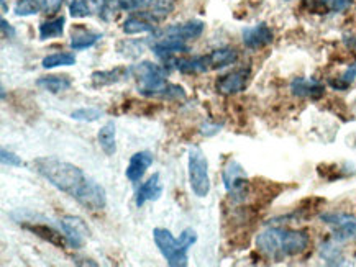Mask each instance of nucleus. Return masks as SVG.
<instances>
[{
  "mask_svg": "<svg viewBox=\"0 0 356 267\" xmlns=\"http://www.w3.org/2000/svg\"><path fill=\"white\" fill-rule=\"evenodd\" d=\"M33 169L44 180H48L54 189L72 197L77 203L84 197L90 182H92V179L88 178L81 167L71 164L67 161L58 160V157H36L33 161Z\"/></svg>",
  "mask_w": 356,
  "mask_h": 267,
  "instance_id": "nucleus-1",
  "label": "nucleus"
},
{
  "mask_svg": "<svg viewBox=\"0 0 356 267\" xmlns=\"http://www.w3.org/2000/svg\"><path fill=\"white\" fill-rule=\"evenodd\" d=\"M310 236L305 230L269 226L257 236V248L264 257L271 261H282L284 257H296L309 250Z\"/></svg>",
  "mask_w": 356,
  "mask_h": 267,
  "instance_id": "nucleus-2",
  "label": "nucleus"
},
{
  "mask_svg": "<svg viewBox=\"0 0 356 267\" xmlns=\"http://www.w3.org/2000/svg\"><path fill=\"white\" fill-rule=\"evenodd\" d=\"M187 174H189L191 190L195 197L205 198L211 193L209 160L197 144H193L187 149Z\"/></svg>",
  "mask_w": 356,
  "mask_h": 267,
  "instance_id": "nucleus-3",
  "label": "nucleus"
},
{
  "mask_svg": "<svg viewBox=\"0 0 356 267\" xmlns=\"http://www.w3.org/2000/svg\"><path fill=\"white\" fill-rule=\"evenodd\" d=\"M168 66L152 61H141L130 66V76L140 83V94L152 98V95L168 80Z\"/></svg>",
  "mask_w": 356,
  "mask_h": 267,
  "instance_id": "nucleus-4",
  "label": "nucleus"
},
{
  "mask_svg": "<svg viewBox=\"0 0 356 267\" xmlns=\"http://www.w3.org/2000/svg\"><path fill=\"white\" fill-rule=\"evenodd\" d=\"M153 239L158 251L171 267H186L189 264V248H186L179 238H176L170 230L154 228Z\"/></svg>",
  "mask_w": 356,
  "mask_h": 267,
  "instance_id": "nucleus-5",
  "label": "nucleus"
},
{
  "mask_svg": "<svg viewBox=\"0 0 356 267\" xmlns=\"http://www.w3.org/2000/svg\"><path fill=\"white\" fill-rule=\"evenodd\" d=\"M223 187L235 203L245 202L251 193V185L245 167L236 160H230L222 171Z\"/></svg>",
  "mask_w": 356,
  "mask_h": 267,
  "instance_id": "nucleus-6",
  "label": "nucleus"
},
{
  "mask_svg": "<svg viewBox=\"0 0 356 267\" xmlns=\"http://www.w3.org/2000/svg\"><path fill=\"white\" fill-rule=\"evenodd\" d=\"M322 223L332 228V238L340 243H348L356 239V216L346 212H323L318 215Z\"/></svg>",
  "mask_w": 356,
  "mask_h": 267,
  "instance_id": "nucleus-7",
  "label": "nucleus"
},
{
  "mask_svg": "<svg viewBox=\"0 0 356 267\" xmlns=\"http://www.w3.org/2000/svg\"><path fill=\"white\" fill-rule=\"evenodd\" d=\"M251 79L250 67H238V69L227 72L216 80V90L220 95L232 97V95L245 92Z\"/></svg>",
  "mask_w": 356,
  "mask_h": 267,
  "instance_id": "nucleus-8",
  "label": "nucleus"
},
{
  "mask_svg": "<svg viewBox=\"0 0 356 267\" xmlns=\"http://www.w3.org/2000/svg\"><path fill=\"white\" fill-rule=\"evenodd\" d=\"M241 40H243L246 49L259 51V49H264L275 42V31L268 24L261 21V24L253 26H245L243 31H241Z\"/></svg>",
  "mask_w": 356,
  "mask_h": 267,
  "instance_id": "nucleus-9",
  "label": "nucleus"
},
{
  "mask_svg": "<svg viewBox=\"0 0 356 267\" xmlns=\"http://www.w3.org/2000/svg\"><path fill=\"white\" fill-rule=\"evenodd\" d=\"M59 223H61L63 232H65L67 241H70V248L72 250H79L84 246L90 236V230L81 216L65 215Z\"/></svg>",
  "mask_w": 356,
  "mask_h": 267,
  "instance_id": "nucleus-10",
  "label": "nucleus"
},
{
  "mask_svg": "<svg viewBox=\"0 0 356 267\" xmlns=\"http://www.w3.org/2000/svg\"><path fill=\"white\" fill-rule=\"evenodd\" d=\"M291 94L304 101H321L325 95V84L314 78H294L291 80Z\"/></svg>",
  "mask_w": 356,
  "mask_h": 267,
  "instance_id": "nucleus-11",
  "label": "nucleus"
},
{
  "mask_svg": "<svg viewBox=\"0 0 356 267\" xmlns=\"http://www.w3.org/2000/svg\"><path fill=\"white\" fill-rule=\"evenodd\" d=\"M152 51L159 61H163L164 64L170 66V62L175 60L176 54H186L189 53L191 49L186 44V42L177 40L175 36H161V40L152 46Z\"/></svg>",
  "mask_w": 356,
  "mask_h": 267,
  "instance_id": "nucleus-12",
  "label": "nucleus"
},
{
  "mask_svg": "<svg viewBox=\"0 0 356 267\" xmlns=\"http://www.w3.org/2000/svg\"><path fill=\"white\" fill-rule=\"evenodd\" d=\"M205 30V24L202 20H189L184 21V24H176L164 28L161 36H175L177 40H182V42H194V40H199L202 36Z\"/></svg>",
  "mask_w": 356,
  "mask_h": 267,
  "instance_id": "nucleus-13",
  "label": "nucleus"
},
{
  "mask_svg": "<svg viewBox=\"0 0 356 267\" xmlns=\"http://www.w3.org/2000/svg\"><path fill=\"white\" fill-rule=\"evenodd\" d=\"M163 190H164V185H163L161 175H159V173H154L152 178L146 180V182L141 184L138 190H136L135 205L141 208L145 203L159 200L163 196Z\"/></svg>",
  "mask_w": 356,
  "mask_h": 267,
  "instance_id": "nucleus-14",
  "label": "nucleus"
},
{
  "mask_svg": "<svg viewBox=\"0 0 356 267\" xmlns=\"http://www.w3.org/2000/svg\"><path fill=\"white\" fill-rule=\"evenodd\" d=\"M170 64L175 66L176 71H179L184 76H199L204 72L211 71V62H209L207 54H199V56H186L176 58Z\"/></svg>",
  "mask_w": 356,
  "mask_h": 267,
  "instance_id": "nucleus-15",
  "label": "nucleus"
},
{
  "mask_svg": "<svg viewBox=\"0 0 356 267\" xmlns=\"http://www.w3.org/2000/svg\"><path fill=\"white\" fill-rule=\"evenodd\" d=\"M153 161H154V156L152 151L135 153V155L130 157L129 166H127V169H125L127 179L134 184L140 182V180L143 179L146 171L149 169V166L153 164Z\"/></svg>",
  "mask_w": 356,
  "mask_h": 267,
  "instance_id": "nucleus-16",
  "label": "nucleus"
},
{
  "mask_svg": "<svg viewBox=\"0 0 356 267\" xmlns=\"http://www.w3.org/2000/svg\"><path fill=\"white\" fill-rule=\"evenodd\" d=\"M25 230H29L30 233H33L35 236H38L41 239H44V241H48L49 244H53V246L56 248H61V250H66V248H70V241H67L65 232H58V230H54L53 226L49 225H44V223H30V225H24Z\"/></svg>",
  "mask_w": 356,
  "mask_h": 267,
  "instance_id": "nucleus-17",
  "label": "nucleus"
},
{
  "mask_svg": "<svg viewBox=\"0 0 356 267\" xmlns=\"http://www.w3.org/2000/svg\"><path fill=\"white\" fill-rule=\"evenodd\" d=\"M127 78H131L130 76V67H113V69L107 71H94L90 74V83H92L94 87H108V85L118 84Z\"/></svg>",
  "mask_w": 356,
  "mask_h": 267,
  "instance_id": "nucleus-18",
  "label": "nucleus"
},
{
  "mask_svg": "<svg viewBox=\"0 0 356 267\" xmlns=\"http://www.w3.org/2000/svg\"><path fill=\"white\" fill-rule=\"evenodd\" d=\"M122 31L125 35H143V33H154L156 31V25L154 21L145 17L143 13L138 12V15H129L125 21L122 24Z\"/></svg>",
  "mask_w": 356,
  "mask_h": 267,
  "instance_id": "nucleus-19",
  "label": "nucleus"
},
{
  "mask_svg": "<svg viewBox=\"0 0 356 267\" xmlns=\"http://www.w3.org/2000/svg\"><path fill=\"white\" fill-rule=\"evenodd\" d=\"M318 255H321L322 261L327 266H343L345 264V255L341 250L340 241L335 238L325 239L321 246H318Z\"/></svg>",
  "mask_w": 356,
  "mask_h": 267,
  "instance_id": "nucleus-20",
  "label": "nucleus"
},
{
  "mask_svg": "<svg viewBox=\"0 0 356 267\" xmlns=\"http://www.w3.org/2000/svg\"><path fill=\"white\" fill-rule=\"evenodd\" d=\"M100 40H102V33H97V31H90L86 28H77L76 31H72L70 46L72 51H84V49L95 46Z\"/></svg>",
  "mask_w": 356,
  "mask_h": 267,
  "instance_id": "nucleus-21",
  "label": "nucleus"
},
{
  "mask_svg": "<svg viewBox=\"0 0 356 267\" xmlns=\"http://www.w3.org/2000/svg\"><path fill=\"white\" fill-rule=\"evenodd\" d=\"M209 62H211V69H222V67L232 66L238 61V51L232 46H222L212 49L207 54Z\"/></svg>",
  "mask_w": 356,
  "mask_h": 267,
  "instance_id": "nucleus-22",
  "label": "nucleus"
},
{
  "mask_svg": "<svg viewBox=\"0 0 356 267\" xmlns=\"http://www.w3.org/2000/svg\"><path fill=\"white\" fill-rule=\"evenodd\" d=\"M102 0H70V15L72 18H88L100 13Z\"/></svg>",
  "mask_w": 356,
  "mask_h": 267,
  "instance_id": "nucleus-23",
  "label": "nucleus"
},
{
  "mask_svg": "<svg viewBox=\"0 0 356 267\" xmlns=\"http://www.w3.org/2000/svg\"><path fill=\"white\" fill-rule=\"evenodd\" d=\"M36 85L40 89L47 90V92L51 94H59V92H66L72 87V80L70 76H43L36 80Z\"/></svg>",
  "mask_w": 356,
  "mask_h": 267,
  "instance_id": "nucleus-24",
  "label": "nucleus"
},
{
  "mask_svg": "<svg viewBox=\"0 0 356 267\" xmlns=\"http://www.w3.org/2000/svg\"><path fill=\"white\" fill-rule=\"evenodd\" d=\"M99 146L102 148V151L106 153L107 156H113L117 153V130L115 123L113 121H107L102 128L99 130L97 133Z\"/></svg>",
  "mask_w": 356,
  "mask_h": 267,
  "instance_id": "nucleus-25",
  "label": "nucleus"
},
{
  "mask_svg": "<svg viewBox=\"0 0 356 267\" xmlns=\"http://www.w3.org/2000/svg\"><path fill=\"white\" fill-rule=\"evenodd\" d=\"M65 25H66V18L65 17H56L51 18V20H44L41 21L38 26V33H40V40H53V38H59L65 33Z\"/></svg>",
  "mask_w": 356,
  "mask_h": 267,
  "instance_id": "nucleus-26",
  "label": "nucleus"
},
{
  "mask_svg": "<svg viewBox=\"0 0 356 267\" xmlns=\"http://www.w3.org/2000/svg\"><path fill=\"white\" fill-rule=\"evenodd\" d=\"M175 0H154L153 6L149 7L148 10H141L140 13H143L145 17H148L149 20L158 24V21L164 20V18L170 15V13L175 10Z\"/></svg>",
  "mask_w": 356,
  "mask_h": 267,
  "instance_id": "nucleus-27",
  "label": "nucleus"
},
{
  "mask_svg": "<svg viewBox=\"0 0 356 267\" xmlns=\"http://www.w3.org/2000/svg\"><path fill=\"white\" fill-rule=\"evenodd\" d=\"M309 2L312 3V10L333 13L346 12L353 6V0H309Z\"/></svg>",
  "mask_w": 356,
  "mask_h": 267,
  "instance_id": "nucleus-28",
  "label": "nucleus"
},
{
  "mask_svg": "<svg viewBox=\"0 0 356 267\" xmlns=\"http://www.w3.org/2000/svg\"><path fill=\"white\" fill-rule=\"evenodd\" d=\"M76 54L74 53H53L43 58L41 66L44 69H54V67L61 66H74L76 64Z\"/></svg>",
  "mask_w": 356,
  "mask_h": 267,
  "instance_id": "nucleus-29",
  "label": "nucleus"
},
{
  "mask_svg": "<svg viewBox=\"0 0 356 267\" xmlns=\"http://www.w3.org/2000/svg\"><path fill=\"white\" fill-rule=\"evenodd\" d=\"M117 51L122 56L136 60V58H140L145 53V42H140V40H123V42L117 44Z\"/></svg>",
  "mask_w": 356,
  "mask_h": 267,
  "instance_id": "nucleus-30",
  "label": "nucleus"
},
{
  "mask_svg": "<svg viewBox=\"0 0 356 267\" xmlns=\"http://www.w3.org/2000/svg\"><path fill=\"white\" fill-rule=\"evenodd\" d=\"M104 117V110L95 107H82L77 108L71 113V119L76 121H84V123H92V121H97Z\"/></svg>",
  "mask_w": 356,
  "mask_h": 267,
  "instance_id": "nucleus-31",
  "label": "nucleus"
},
{
  "mask_svg": "<svg viewBox=\"0 0 356 267\" xmlns=\"http://www.w3.org/2000/svg\"><path fill=\"white\" fill-rule=\"evenodd\" d=\"M38 12H41L38 0H17L15 7H13V13L17 17L36 15Z\"/></svg>",
  "mask_w": 356,
  "mask_h": 267,
  "instance_id": "nucleus-32",
  "label": "nucleus"
},
{
  "mask_svg": "<svg viewBox=\"0 0 356 267\" xmlns=\"http://www.w3.org/2000/svg\"><path fill=\"white\" fill-rule=\"evenodd\" d=\"M154 0H115L117 8L123 12H140L148 10L153 6Z\"/></svg>",
  "mask_w": 356,
  "mask_h": 267,
  "instance_id": "nucleus-33",
  "label": "nucleus"
},
{
  "mask_svg": "<svg viewBox=\"0 0 356 267\" xmlns=\"http://www.w3.org/2000/svg\"><path fill=\"white\" fill-rule=\"evenodd\" d=\"M40 2V10L47 15H56L65 6V0H38Z\"/></svg>",
  "mask_w": 356,
  "mask_h": 267,
  "instance_id": "nucleus-34",
  "label": "nucleus"
},
{
  "mask_svg": "<svg viewBox=\"0 0 356 267\" xmlns=\"http://www.w3.org/2000/svg\"><path fill=\"white\" fill-rule=\"evenodd\" d=\"M0 161H2L3 166H8V167H22V166H24V161H22V157L17 156L15 153L7 151V149H2V151H0Z\"/></svg>",
  "mask_w": 356,
  "mask_h": 267,
  "instance_id": "nucleus-35",
  "label": "nucleus"
},
{
  "mask_svg": "<svg viewBox=\"0 0 356 267\" xmlns=\"http://www.w3.org/2000/svg\"><path fill=\"white\" fill-rule=\"evenodd\" d=\"M179 239L186 248H189V250H191V248H193L194 244L197 243V232H195L194 228L182 230V233L179 234Z\"/></svg>",
  "mask_w": 356,
  "mask_h": 267,
  "instance_id": "nucleus-36",
  "label": "nucleus"
},
{
  "mask_svg": "<svg viewBox=\"0 0 356 267\" xmlns=\"http://www.w3.org/2000/svg\"><path fill=\"white\" fill-rule=\"evenodd\" d=\"M222 131V123H212V121H205L200 126V133L204 135L205 138H211V137H216Z\"/></svg>",
  "mask_w": 356,
  "mask_h": 267,
  "instance_id": "nucleus-37",
  "label": "nucleus"
},
{
  "mask_svg": "<svg viewBox=\"0 0 356 267\" xmlns=\"http://www.w3.org/2000/svg\"><path fill=\"white\" fill-rule=\"evenodd\" d=\"M0 28H2V36H3V38H6V40L15 38L17 31H15V28H13V26H12L10 24H8L6 18H2V20H0Z\"/></svg>",
  "mask_w": 356,
  "mask_h": 267,
  "instance_id": "nucleus-38",
  "label": "nucleus"
},
{
  "mask_svg": "<svg viewBox=\"0 0 356 267\" xmlns=\"http://www.w3.org/2000/svg\"><path fill=\"white\" fill-rule=\"evenodd\" d=\"M340 78L343 79L346 84H350V85L353 84L355 79H356V62H355V64H351V66L346 67V71L340 76Z\"/></svg>",
  "mask_w": 356,
  "mask_h": 267,
  "instance_id": "nucleus-39",
  "label": "nucleus"
},
{
  "mask_svg": "<svg viewBox=\"0 0 356 267\" xmlns=\"http://www.w3.org/2000/svg\"><path fill=\"white\" fill-rule=\"evenodd\" d=\"M328 85H330L333 90H348L350 89V84H346L341 78L330 79V80H328Z\"/></svg>",
  "mask_w": 356,
  "mask_h": 267,
  "instance_id": "nucleus-40",
  "label": "nucleus"
},
{
  "mask_svg": "<svg viewBox=\"0 0 356 267\" xmlns=\"http://www.w3.org/2000/svg\"><path fill=\"white\" fill-rule=\"evenodd\" d=\"M0 3H2V12L7 13L8 12V6H7V0H0Z\"/></svg>",
  "mask_w": 356,
  "mask_h": 267,
  "instance_id": "nucleus-41",
  "label": "nucleus"
},
{
  "mask_svg": "<svg viewBox=\"0 0 356 267\" xmlns=\"http://www.w3.org/2000/svg\"><path fill=\"white\" fill-rule=\"evenodd\" d=\"M0 90H2V92H0V94H2V101H6V87L2 85V89H0Z\"/></svg>",
  "mask_w": 356,
  "mask_h": 267,
  "instance_id": "nucleus-42",
  "label": "nucleus"
},
{
  "mask_svg": "<svg viewBox=\"0 0 356 267\" xmlns=\"http://www.w3.org/2000/svg\"><path fill=\"white\" fill-rule=\"evenodd\" d=\"M353 48H355V49H356V38H355V40H353Z\"/></svg>",
  "mask_w": 356,
  "mask_h": 267,
  "instance_id": "nucleus-43",
  "label": "nucleus"
},
{
  "mask_svg": "<svg viewBox=\"0 0 356 267\" xmlns=\"http://www.w3.org/2000/svg\"><path fill=\"white\" fill-rule=\"evenodd\" d=\"M286 2H291V0H286Z\"/></svg>",
  "mask_w": 356,
  "mask_h": 267,
  "instance_id": "nucleus-44",
  "label": "nucleus"
}]
</instances>
